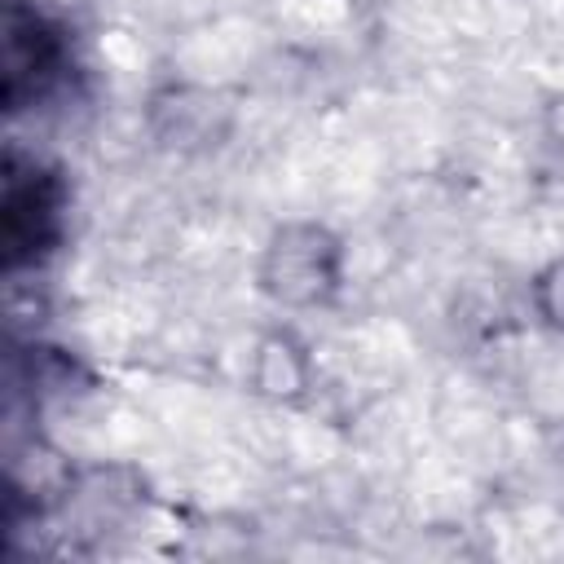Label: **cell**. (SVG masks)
I'll return each mask as SVG.
<instances>
[{
  "mask_svg": "<svg viewBox=\"0 0 564 564\" xmlns=\"http://www.w3.org/2000/svg\"><path fill=\"white\" fill-rule=\"evenodd\" d=\"M529 308L551 335H564V251L529 278Z\"/></svg>",
  "mask_w": 564,
  "mask_h": 564,
  "instance_id": "8992f818",
  "label": "cell"
},
{
  "mask_svg": "<svg viewBox=\"0 0 564 564\" xmlns=\"http://www.w3.org/2000/svg\"><path fill=\"white\" fill-rule=\"evenodd\" d=\"M247 388L260 401H273V405H295V401L308 397L313 357H308L304 339L291 326L260 330V339L251 344V357H247Z\"/></svg>",
  "mask_w": 564,
  "mask_h": 564,
  "instance_id": "5b68a950",
  "label": "cell"
},
{
  "mask_svg": "<svg viewBox=\"0 0 564 564\" xmlns=\"http://www.w3.org/2000/svg\"><path fill=\"white\" fill-rule=\"evenodd\" d=\"M0 93L9 110H22V101H35L62 70V40L57 26L40 13L26 9L22 0L4 4V26H0Z\"/></svg>",
  "mask_w": 564,
  "mask_h": 564,
  "instance_id": "277c9868",
  "label": "cell"
},
{
  "mask_svg": "<svg viewBox=\"0 0 564 564\" xmlns=\"http://www.w3.org/2000/svg\"><path fill=\"white\" fill-rule=\"evenodd\" d=\"M145 128L172 154H207V150L225 145V137L234 128V106L220 88L172 79L150 93Z\"/></svg>",
  "mask_w": 564,
  "mask_h": 564,
  "instance_id": "7a4b0ae2",
  "label": "cell"
},
{
  "mask_svg": "<svg viewBox=\"0 0 564 564\" xmlns=\"http://www.w3.org/2000/svg\"><path fill=\"white\" fill-rule=\"evenodd\" d=\"M344 238L322 220H282L269 229L260 260H256V286L269 304L286 313H308L335 304L344 291Z\"/></svg>",
  "mask_w": 564,
  "mask_h": 564,
  "instance_id": "6da1fadb",
  "label": "cell"
},
{
  "mask_svg": "<svg viewBox=\"0 0 564 564\" xmlns=\"http://www.w3.org/2000/svg\"><path fill=\"white\" fill-rule=\"evenodd\" d=\"M352 4H361V9H379V4H388V0H352Z\"/></svg>",
  "mask_w": 564,
  "mask_h": 564,
  "instance_id": "ba28073f",
  "label": "cell"
},
{
  "mask_svg": "<svg viewBox=\"0 0 564 564\" xmlns=\"http://www.w3.org/2000/svg\"><path fill=\"white\" fill-rule=\"evenodd\" d=\"M538 141H542L546 159L564 172V88L542 101V110H538Z\"/></svg>",
  "mask_w": 564,
  "mask_h": 564,
  "instance_id": "52a82bcc",
  "label": "cell"
},
{
  "mask_svg": "<svg viewBox=\"0 0 564 564\" xmlns=\"http://www.w3.org/2000/svg\"><path fill=\"white\" fill-rule=\"evenodd\" d=\"M62 225V185L44 167L18 172V159L4 167V203H0V234H4V264H31L57 242Z\"/></svg>",
  "mask_w": 564,
  "mask_h": 564,
  "instance_id": "3957f363",
  "label": "cell"
}]
</instances>
